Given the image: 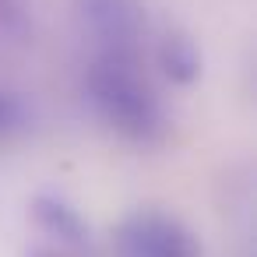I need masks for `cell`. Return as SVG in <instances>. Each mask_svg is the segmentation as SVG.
I'll list each match as a JSON object with an SVG mask.
<instances>
[{"label": "cell", "mask_w": 257, "mask_h": 257, "mask_svg": "<svg viewBox=\"0 0 257 257\" xmlns=\"http://www.w3.org/2000/svg\"><path fill=\"white\" fill-rule=\"evenodd\" d=\"M29 211H32V222H36V229L43 232V236H50V239H57L60 246H67V250H81V246H88V222L81 218V211L67 201V197H60V194H36L32 197V204H29Z\"/></svg>", "instance_id": "cell-4"}, {"label": "cell", "mask_w": 257, "mask_h": 257, "mask_svg": "<svg viewBox=\"0 0 257 257\" xmlns=\"http://www.w3.org/2000/svg\"><path fill=\"white\" fill-rule=\"evenodd\" d=\"M29 106L18 92L11 88H0V141H8V138H18L22 131H29Z\"/></svg>", "instance_id": "cell-6"}, {"label": "cell", "mask_w": 257, "mask_h": 257, "mask_svg": "<svg viewBox=\"0 0 257 257\" xmlns=\"http://www.w3.org/2000/svg\"><path fill=\"white\" fill-rule=\"evenodd\" d=\"M74 15L95 53H141L148 29L145 0H74Z\"/></svg>", "instance_id": "cell-2"}, {"label": "cell", "mask_w": 257, "mask_h": 257, "mask_svg": "<svg viewBox=\"0 0 257 257\" xmlns=\"http://www.w3.org/2000/svg\"><path fill=\"white\" fill-rule=\"evenodd\" d=\"M29 257H74V253H67V250H32Z\"/></svg>", "instance_id": "cell-7"}, {"label": "cell", "mask_w": 257, "mask_h": 257, "mask_svg": "<svg viewBox=\"0 0 257 257\" xmlns=\"http://www.w3.org/2000/svg\"><path fill=\"white\" fill-rule=\"evenodd\" d=\"M155 57H159L162 74H166L173 85H180V88H187V85H194V81L201 78V50H197V43H194L183 29L162 32Z\"/></svg>", "instance_id": "cell-5"}, {"label": "cell", "mask_w": 257, "mask_h": 257, "mask_svg": "<svg viewBox=\"0 0 257 257\" xmlns=\"http://www.w3.org/2000/svg\"><path fill=\"white\" fill-rule=\"evenodd\" d=\"M85 95L95 116L123 141L155 148L169 138V113L141 53H95L85 71Z\"/></svg>", "instance_id": "cell-1"}, {"label": "cell", "mask_w": 257, "mask_h": 257, "mask_svg": "<svg viewBox=\"0 0 257 257\" xmlns=\"http://www.w3.org/2000/svg\"><path fill=\"white\" fill-rule=\"evenodd\" d=\"M120 257H204L201 239L166 211H134L116 225Z\"/></svg>", "instance_id": "cell-3"}]
</instances>
